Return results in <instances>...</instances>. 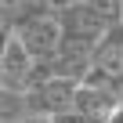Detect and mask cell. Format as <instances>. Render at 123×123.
<instances>
[{
	"instance_id": "obj_1",
	"label": "cell",
	"mask_w": 123,
	"mask_h": 123,
	"mask_svg": "<svg viewBox=\"0 0 123 123\" xmlns=\"http://www.w3.org/2000/svg\"><path fill=\"white\" fill-rule=\"evenodd\" d=\"M73 98H76V80L69 76H40L29 83V94H25V105L33 112H69L73 109Z\"/></svg>"
},
{
	"instance_id": "obj_2",
	"label": "cell",
	"mask_w": 123,
	"mask_h": 123,
	"mask_svg": "<svg viewBox=\"0 0 123 123\" xmlns=\"http://www.w3.org/2000/svg\"><path fill=\"white\" fill-rule=\"evenodd\" d=\"M15 36H18V43L33 54V62L40 65V62H47V58L58 51L62 25H58V18H51V15H36V18H22Z\"/></svg>"
},
{
	"instance_id": "obj_3",
	"label": "cell",
	"mask_w": 123,
	"mask_h": 123,
	"mask_svg": "<svg viewBox=\"0 0 123 123\" xmlns=\"http://www.w3.org/2000/svg\"><path fill=\"white\" fill-rule=\"evenodd\" d=\"M33 73H36V62L33 54L18 43V36H7L4 47H0V91H22L33 83Z\"/></svg>"
},
{
	"instance_id": "obj_4",
	"label": "cell",
	"mask_w": 123,
	"mask_h": 123,
	"mask_svg": "<svg viewBox=\"0 0 123 123\" xmlns=\"http://www.w3.org/2000/svg\"><path fill=\"white\" fill-rule=\"evenodd\" d=\"M119 105V94L112 87H98V83H76V98H73V112H80L91 123H105L109 112Z\"/></svg>"
},
{
	"instance_id": "obj_5",
	"label": "cell",
	"mask_w": 123,
	"mask_h": 123,
	"mask_svg": "<svg viewBox=\"0 0 123 123\" xmlns=\"http://www.w3.org/2000/svg\"><path fill=\"white\" fill-rule=\"evenodd\" d=\"M51 123H91V119H83L80 112H73V109H69V112H54V116H51Z\"/></svg>"
},
{
	"instance_id": "obj_6",
	"label": "cell",
	"mask_w": 123,
	"mask_h": 123,
	"mask_svg": "<svg viewBox=\"0 0 123 123\" xmlns=\"http://www.w3.org/2000/svg\"><path fill=\"white\" fill-rule=\"evenodd\" d=\"M105 123H123V101H119V105L109 112V119H105Z\"/></svg>"
},
{
	"instance_id": "obj_7",
	"label": "cell",
	"mask_w": 123,
	"mask_h": 123,
	"mask_svg": "<svg viewBox=\"0 0 123 123\" xmlns=\"http://www.w3.org/2000/svg\"><path fill=\"white\" fill-rule=\"evenodd\" d=\"M51 4H54V7H62V11H65V7H73V4H80V0H51Z\"/></svg>"
},
{
	"instance_id": "obj_8",
	"label": "cell",
	"mask_w": 123,
	"mask_h": 123,
	"mask_svg": "<svg viewBox=\"0 0 123 123\" xmlns=\"http://www.w3.org/2000/svg\"><path fill=\"white\" fill-rule=\"evenodd\" d=\"M119 15H123V0H119Z\"/></svg>"
}]
</instances>
